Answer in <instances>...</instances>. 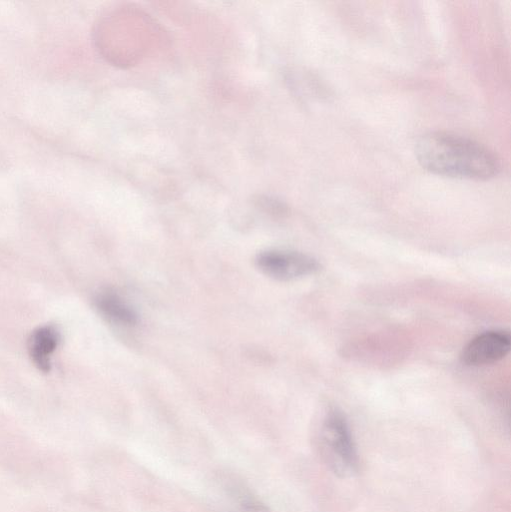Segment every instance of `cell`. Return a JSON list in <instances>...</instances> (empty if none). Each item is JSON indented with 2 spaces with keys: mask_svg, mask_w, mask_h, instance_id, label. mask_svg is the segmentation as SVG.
Returning a JSON list of instances; mask_svg holds the SVG:
<instances>
[{
  "mask_svg": "<svg viewBox=\"0 0 511 512\" xmlns=\"http://www.w3.org/2000/svg\"><path fill=\"white\" fill-rule=\"evenodd\" d=\"M415 156L427 171L443 176L486 180L500 169L496 156L480 143L448 132H429L415 144Z\"/></svg>",
  "mask_w": 511,
  "mask_h": 512,
  "instance_id": "obj_1",
  "label": "cell"
},
{
  "mask_svg": "<svg viewBox=\"0 0 511 512\" xmlns=\"http://www.w3.org/2000/svg\"><path fill=\"white\" fill-rule=\"evenodd\" d=\"M319 450L324 463L337 476L347 478L358 470V453L344 414L332 408L326 412L319 429Z\"/></svg>",
  "mask_w": 511,
  "mask_h": 512,
  "instance_id": "obj_2",
  "label": "cell"
},
{
  "mask_svg": "<svg viewBox=\"0 0 511 512\" xmlns=\"http://www.w3.org/2000/svg\"><path fill=\"white\" fill-rule=\"evenodd\" d=\"M257 267L265 275L280 281H289L314 274L319 270L317 260L296 251L267 250L258 254Z\"/></svg>",
  "mask_w": 511,
  "mask_h": 512,
  "instance_id": "obj_3",
  "label": "cell"
},
{
  "mask_svg": "<svg viewBox=\"0 0 511 512\" xmlns=\"http://www.w3.org/2000/svg\"><path fill=\"white\" fill-rule=\"evenodd\" d=\"M511 336L503 330L485 331L463 348L461 360L469 366H484L503 359L510 351Z\"/></svg>",
  "mask_w": 511,
  "mask_h": 512,
  "instance_id": "obj_4",
  "label": "cell"
},
{
  "mask_svg": "<svg viewBox=\"0 0 511 512\" xmlns=\"http://www.w3.org/2000/svg\"><path fill=\"white\" fill-rule=\"evenodd\" d=\"M60 342V332L53 325L37 327L29 336L28 352L34 365L42 372H49L51 359Z\"/></svg>",
  "mask_w": 511,
  "mask_h": 512,
  "instance_id": "obj_5",
  "label": "cell"
},
{
  "mask_svg": "<svg viewBox=\"0 0 511 512\" xmlns=\"http://www.w3.org/2000/svg\"><path fill=\"white\" fill-rule=\"evenodd\" d=\"M94 304L100 315L108 322L119 326H132L138 321L135 310L114 290L99 291Z\"/></svg>",
  "mask_w": 511,
  "mask_h": 512,
  "instance_id": "obj_6",
  "label": "cell"
}]
</instances>
